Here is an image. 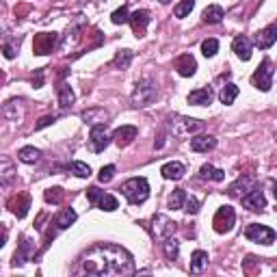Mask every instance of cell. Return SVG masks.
<instances>
[{"instance_id": "obj_36", "label": "cell", "mask_w": 277, "mask_h": 277, "mask_svg": "<svg viewBox=\"0 0 277 277\" xmlns=\"http://www.w3.org/2000/svg\"><path fill=\"white\" fill-rule=\"evenodd\" d=\"M184 199H187V193H184V189H175L171 195H169V208L171 210H180V208L184 206Z\"/></svg>"}, {"instance_id": "obj_40", "label": "cell", "mask_w": 277, "mask_h": 277, "mask_svg": "<svg viewBox=\"0 0 277 277\" xmlns=\"http://www.w3.org/2000/svg\"><path fill=\"white\" fill-rule=\"evenodd\" d=\"M69 171L74 175H78V178H89L91 175V167L87 163H80V160H76V163L69 165Z\"/></svg>"}, {"instance_id": "obj_37", "label": "cell", "mask_w": 277, "mask_h": 277, "mask_svg": "<svg viewBox=\"0 0 277 277\" xmlns=\"http://www.w3.org/2000/svg\"><path fill=\"white\" fill-rule=\"evenodd\" d=\"M96 208H100V210H104V212H113V210H117V208H119V202H117V199H115L113 195H106V193H104Z\"/></svg>"}, {"instance_id": "obj_8", "label": "cell", "mask_w": 277, "mask_h": 277, "mask_svg": "<svg viewBox=\"0 0 277 277\" xmlns=\"http://www.w3.org/2000/svg\"><path fill=\"white\" fill-rule=\"evenodd\" d=\"M245 236H247L251 243H258V245H273L275 243V229H271L268 225H260V223L247 225Z\"/></svg>"}, {"instance_id": "obj_30", "label": "cell", "mask_w": 277, "mask_h": 277, "mask_svg": "<svg viewBox=\"0 0 277 277\" xmlns=\"http://www.w3.org/2000/svg\"><path fill=\"white\" fill-rule=\"evenodd\" d=\"M39 158H41V152L33 148V145H26V148H22L18 152V160H22V163H26V165H35Z\"/></svg>"}, {"instance_id": "obj_21", "label": "cell", "mask_w": 277, "mask_h": 277, "mask_svg": "<svg viewBox=\"0 0 277 277\" xmlns=\"http://www.w3.org/2000/svg\"><path fill=\"white\" fill-rule=\"evenodd\" d=\"M212 98H214L212 89L210 87H202V89L191 91L187 100H189V104H193V106H208L212 102Z\"/></svg>"}, {"instance_id": "obj_20", "label": "cell", "mask_w": 277, "mask_h": 277, "mask_svg": "<svg viewBox=\"0 0 277 277\" xmlns=\"http://www.w3.org/2000/svg\"><path fill=\"white\" fill-rule=\"evenodd\" d=\"M232 50L236 52V57H238V59L249 61V59H251L253 43H251V39H247V37H245V35H238L236 39L232 41Z\"/></svg>"}, {"instance_id": "obj_25", "label": "cell", "mask_w": 277, "mask_h": 277, "mask_svg": "<svg viewBox=\"0 0 277 277\" xmlns=\"http://www.w3.org/2000/svg\"><path fill=\"white\" fill-rule=\"evenodd\" d=\"M225 18V13H223V9L219 5H210V7H206L204 13H202V20H204V24H219V22Z\"/></svg>"}, {"instance_id": "obj_28", "label": "cell", "mask_w": 277, "mask_h": 277, "mask_svg": "<svg viewBox=\"0 0 277 277\" xmlns=\"http://www.w3.org/2000/svg\"><path fill=\"white\" fill-rule=\"evenodd\" d=\"M199 178L202 180H212V182H223L225 180V171H221V169L212 167L210 163L204 165L202 169H199Z\"/></svg>"}, {"instance_id": "obj_15", "label": "cell", "mask_w": 277, "mask_h": 277, "mask_svg": "<svg viewBox=\"0 0 277 277\" xmlns=\"http://www.w3.org/2000/svg\"><path fill=\"white\" fill-rule=\"evenodd\" d=\"M241 202L245 208H249V210L253 212H260V210H264L266 208V199H264V193L260 189H251L247 191L243 197H241Z\"/></svg>"}, {"instance_id": "obj_17", "label": "cell", "mask_w": 277, "mask_h": 277, "mask_svg": "<svg viewBox=\"0 0 277 277\" xmlns=\"http://www.w3.org/2000/svg\"><path fill=\"white\" fill-rule=\"evenodd\" d=\"M173 67L178 69V74L184 76V78H191L195 72H197V61L193 55H180L178 59H175Z\"/></svg>"}, {"instance_id": "obj_48", "label": "cell", "mask_w": 277, "mask_h": 277, "mask_svg": "<svg viewBox=\"0 0 277 277\" xmlns=\"http://www.w3.org/2000/svg\"><path fill=\"white\" fill-rule=\"evenodd\" d=\"M5 243H7V227L0 223V247H5Z\"/></svg>"}, {"instance_id": "obj_34", "label": "cell", "mask_w": 277, "mask_h": 277, "mask_svg": "<svg viewBox=\"0 0 277 277\" xmlns=\"http://www.w3.org/2000/svg\"><path fill=\"white\" fill-rule=\"evenodd\" d=\"M236 98H238V87H236V84H232V82L225 84V87L221 89V94H219L221 104H225V106H227V104H232Z\"/></svg>"}, {"instance_id": "obj_27", "label": "cell", "mask_w": 277, "mask_h": 277, "mask_svg": "<svg viewBox=\"0 0 277 277\" xmlns=\"http://www.w3.org/2000/svg\"><path fill=\"white\" fill-rule=\"evenodd\" d=\"M111 117V115L109 113H106L104 109H91V111H84L82 113V119L84 121H87V124H109V121H106V119H109Z\"/></svg>"}, {"instance_id": "obj_1", "label": "cell", "mask_w": 277, "mask_h": 277, "mask_svg": "<svg viewBox=\"0 0 277 277\" xmlns=\"http://www.w3.org/2000/svg\"><path fill=\"white\" fill-rule=\"evenodd\" d=\"M74 273L76 275H98V277L132 275L134 260L124 247H119V245L102 243V245L91 247L84 253Z\"/></svg>"}, {"instance_id": "obj_46", "label": "cell", "mask_w": 277, "mask_h": 277, "mask_svg": "<svg viewBox=\"0 0 277 277\" xmlns=\"http://www.w3.org/2000/svg\"><path fill=\"white\" fill-rule=\"evenodd\" d=\"M30 82H33V87H35V89L43 87V69H35L33 76H30Z\"/></svg>"}, {"instance_id": "obj_11", "label": "cell", "mask_w": 277, "mask_h": 277, "mask_svg": "<svg viewBox=\"0 0 277 277\" xmlns=\"http://www.w3.org/2000/svg\"><path fill=\"white\" fill-rule=\"evenodd\" d=\"M253 182H256V178H253V173H243V175H238L236 182L229 184V189H227V195L229 197H236V199H241L247 191L253 189Z\"/></svg>"}, {"instance_id": "obj_41", "label": "cell", "mask_w": 277, "mask_h": 277, "mask_svg": "<svg viewBox=\"0 0 277 277\" xmlns=\"http://www.w3.org/2000/svg\"><path fill=\"white\" fill-rule=\"evenodd\" d=\"M18 48H20V39H13V41H5L3 43V55L5 59H15V55H18Z\"/></svg>"}, {"instance_id": "obj_23", "label": "cell", "mask_w": 277, "mask_h": 277, "mask_svg": "<svg viewBox=\"0 0 277 277\" xmlns=\"http://www.w3.org/2000/svg\"><path fill=\"white\" fill-rule=\"evenodd\" d=\"M128 22H130V26H132V30L136 35H143L145 28L150 24V13L148 11H134V13H130Z\"/></svg>"}, {"instance_id": "obj_2", "label": "cell", "mask_w": 277, "mask_h": 277, "mask_svg": "<svg viewBox=\"0 0 277 277\" xmlns=\"http://www.w3.org/2000/svg\"><path fill=\"white\" fill-rule=\"evenodd\" d=\"M119 191L132 206H138L150 197V182L145 178H130L128 182L121 184Z\"/></svg>"}, {"instance_id": "obj_31", "label": "cell", "mask_w": 277, "mask_h": 277, "mask_svg": "<svg viewBox=\"0 0 277 277\" xmlns=\"http://www.w3.org/2000/svg\"><path fill=\"white\" fill-rule=\"evenodd\" d=\"M206 266H208V253L202 249L193 251V256H191V273H202Z\"/></svg>"}, {"instance_id": "obj_29", "label": "cell", "mask_w": 277, "mask_h": 277, "mask_svg": "<svg viewBox=\"0 0 277 277\" xmlns=\"http://www.w3.org/2000/svg\"><path fill=\"white\" fill-rule=\"evenodd\" d=\"M76 217H78V214H76V212L72 210V208H63V210H61V212L57 214V219H55L57 229H67V227L76 221Z\"/></svg>"}, {"instance_id": "obj_7", "label": "cell", "mask_w": 277, "mask_h": 277, "mask_svg": "<svg viewBox=\"0 0 277 277\" xmlns=\"http://www.w3.org/2000/svg\"><path fill=\"white\" fill-rule=\"evenodd\" d=\"M234 223H236L234 208L232 206H221L217 210V214H214V219H212V227L217 234H227V232H232Z\"/></svg>"}, {"instance_id": "obj_10", "label": "cell", "mask_w": 277, "mask_h": 277, "mask_svg": "<svg viewBox=\"0 0 277 277\" xmlns=\"http://www.w3.org/2000/svg\"><path fill=\"white\" fill-rule=\"evenodd\" d=\"M109 143H111V136H109V132H106V124H96L94 128H91L89 145L96 154L104 152L106 148H109Z\"/></svg>"}, {"instance_id": "obj_6", "label": "cell", "mask_w": 277, "mask_h": 277, "mask_svg": "<svg viewBox=\"0 0 277 277\" xmlns=\"http://www.w3.org/2000/svg\"><path fill=\"white\" fill-rule=\"evenodd\" d=\"M273 74H275L273 63H271L268 59H264L262 65H260L256 72H253L251 84H253L256 89H260V91H271V87H273Z\"/></svg>"}, {"instance_id": "obj_47", "label": "cell", "mask_w": 277, "mask_h": 277, "mask_svg": "<svg viewBox=\"0 0 277 277\" xmlns=\"http://www.w3.org/2000/svg\"><path fill=\"white\" fill-rule=\"evenodd\" d=\"M55 121H57V115H45V117H41V119L35 124V130H41V128H45V126L55 124Z\"/></svg>"}, {"instance_id": "obj_4", "label": "cell", "mask_w": 277, "mask_h": 277, "mask_svg": "<svg viewBox=\"0 0 277 277\" xmlns=\"http://www.w3.org/2000/svg\"><path fill=\"white\" fill-rule=\"evenodd\" d=\"M132 106L134 109H145L156 100V84L152 80H138L132 91Z\"/></svg>"}, {"instance_id": "obj_50", "label": "cell", "mask_w": 277, "mask_h": 277, "mask_svg": "<svg viewBox=\"0 0 277 277\" xmlns=\"http://www.w3.org/2000/svg\"><path fill=\"white\" fill-rule=\"evenodd\" d=\"M160 3H163V5H167V3H171V0H160Z\"/></svg>"}, {"instance_id": "obj_43", "label": "cell", "mask_w": 277, "mask_h": 277, "mask_svg": "<svg viewBox=\"0 0 277 277\" xmlns=\"http://www.w3.org/2000/svg\"><path fill=\"white\" fill-rule=\"evenodd\" d=\"M128 18H130V13H128V9H126V7H121V9L113 11V15H111L113 24H126V22H128Z\"/></svg>"}, {"instance_id": "obj_16", "label": "cell", "mask_w": 277, "mask_h": 277, "mask_svg": "<svg viewBox=\"0 0 277 277\" xmlns=\"http://www.w3.org/2000/svg\"><path fill=\"white\" fill-rule=\"evenodd\" d=\"M33 256H35V245H33V241L30 238H22V243H20V247H18V251L13 253V266H22V264H26L28 260H33Z\"/></svg>"}, {"instance_id": "obj_9", "label": "cell", "mask_w": 277, "mask_h": 277, "mask_svg": "<svg viewBox=\"0 0 277 277\" xmlns=\"http://www.w3.org/2000/svg\"><path fill=\"white\" fill-rule=\"evenodd\" d=\"M57 43H59L57 33H37L33 39V52L37 57H45L57 48Z\"/></svg>"}, {"instance_id": "obj_26", "label": "cell", "mask_w": 277, "mask_h": 277, "mask_svg": "<svg viewBox=\"0 0 277 277\" xmlns=\"http://www.w3.org/2000/svg\"><path fill=\"white\" fill-rule=\"evenodd\" d=\"M57 91H59V104H61V109H72V104H74V100H76L72 87H69L67 82H61Z\"/></svg>"}, {"instance_id": "obj_33", "label": "cell", "mask_w": 277, "mask_h": 277, "mask_svg": "<svg viewBox=\"0 0 277 277\" xmlns=\"http://www.w3.org/2000/svg\"><path fill=\"white\" fill-rule=\"evenodd\" d=\"M163 251H165V258L167 260H175L178 258V251H180V243L175 241V238H165L163 241Z\"/></svg>"}, {"instance_id": "obj_32", "label": "cell", "mask_w": 277, "mask_h": 277, "mask_svg": "<svg viewBox=\"0 0 277 277\" xmlns=\"http://www.w3.org/2000/svg\"><path fill=\"white\" fill-rule=\"evenodd\" d=\"M132 50H119L117 55H115V59H113V65L117 67V69H128L130 67V63H132Z\"/></svg>"}, {"instance_id": "obj_44", "label": "cell", "mask_w": 277, "mask_h": 277, "mask_svg": "<svg viewBox=\"0 0 277 277\" xmlns=\"http://www.w3.org/2000/svg\"><path fill=\"white\" fill-rule=\"evenodd\" d=\"M102 195H104V191H100V189H96V187H91V189H87V199H89V204L91 206H98V202L102 199Z\"/></svg>"}, {"instance_id": "obj_3", "label": "cell", "mask_w": 277, "mask_h": 277, "mask_svg": "<svg viewBox=\"0 0 277 277\" xmlns=\"http://www.w3.org/2000/svg\"><path fill=\"white\" fill-rule=\"evenodd\" d=\"M167 128H169V132H171L173 136H191V134L199 132V130L204 128V124L199 119H193V117L173 115V117H169Z\"/></svg>"}, {"instance_id": "obj_39", "label": "cell", "mask_w": 277, "mask_h": 277, "mask_svg": "<svg viewBox=\"0 0 277 277\" xmlns=\"http://www.w3.org/2000/svg\"><path fill=\"white\" fill-rule=\"evenodd\" d=\"M219 52V41L217 39H204L202 41V55L206 57V59H210V57H214Z\"/></svg>"}, {"instance_id": "obj_13", "label": "cell", "mask_w": 277, "mask_h": 277, "mask_svg": "<svg viewBox=\"0 0 277 277\" xmlns=\"http://www.w3.org/2000/svg\"><path fill=\"white\" fill-rule=\"evenodd\" d=\"M7 208L15 214L18 219H24L28 214V208H30V195L28 193H18L13 195L9 202H7Z\"/></svg>"}, {"instance_id": "obj_14", "label": "cell", "mask_w": 277, "mask_h": 277, "mask_svg": "<svg viewBox=\"0 0 277 277\" xmlns=\"http://www.w3.org/2000/svg\"><path fill=\"white\" fill-rule=\"evenodd\" d=\"M18 178V171H15V165L9 156H0V189L11 187Z\"/></svg>"}, {"instance_id": "obj_38", "label": "cell", "mask_w": 277, "mask_h": 277, "mask_svg": "<svg viewBox=\"0 0 277 277\" xmlns=\"http://www.w3.org/2000/svg\"><path fill=\"white\" fill-rule=\"evenodd\" d=\"M193 7H195V0H180L173 9V15L175 18H187V15L193 11Z\"/></svg>"}, {"instance_id": "obj_18", "label": "cell", "mask_w": 277, "mask_h": 277, "mask_svg": "<svg viewBox=\"0 0 277 277\" xmlns=\"http://www.w3.org/2000/svg\"><path fill=\"white\" fill-rule=\"evenodd\" d=\"M136 134H138V130H136V126H121V128H117L113 132V141L119 145V148H128L130 143L136 138Z\"/></svg>"}, {"instance_id": "obj_5", "label": "cell", "mask_w": 277, "mask_h": 277, "mask_svg": "<svg viewBox=\"0 0 277 277\" xmlns=\"http://www.w3.org/2000/svg\"><path fill=\"white\" fill-rule=\"evenodd\" d=\"M175 227H178V223L171 221L169 217H165V214H154L150 225H148V229L152 232V236L156 238V241H165V238L173 236Z\"/></svg>"}, {"instance_id": "obj_19", "label": "cell", "mask_w": 277, "mask_h": 277, "mask_svg": "<svg viewBox=\"0 0 277 277\" xmlns=\"http://www.w3.org/2000/svg\"><path fill=\"white\" fill-rule=\"evenodd\" d=\"M275 39H277V24H268L256 35V45L260 50H268L275 43Z\"/></svg>"}, {"instance_id": "obj_49", "label": "cell", "mask_w": 277, "mask_h": 277, "mask_svg": "<svg viewBox=\"0 0 277 277\" xmlns=\"http://www.w3.org/2000/svg\"><path fill=\"white\" fill-rule=\"evenodd\" d=\"M3 80H5V74H3V72H0V82H3Z\"/></svg>"}, {"instance_id": "obj_22", "label": "cell", "mask_w": 277, "mask_h": 277, "mask_svg": "<svg viewBox=\"0 0 277 277\" xmlns=\"http://www.w3.org/2000/svg\"><path fill=\"white\" fill-rule=\"evenodd\" d=\"M217 148V138L210 134H199L191 138V150L193 152H210Z\"/></svg>"}, {"instance_id": "obj_42", "label": "cell", "mask_w": 277, "mask_h": 277, "mask_svg": "<svg viewBox=\"0 0 277 277\" xmlns=\"http://www.w3.org/2000/svg\"><path fill=\"white\" fill-rule=\"evenodd\" d=\"M113 175H115V165H106V167L100 169L98 180L102 182V184H106V182H111V180H113Z\"/></svg>"}, {"instance_id": "obj_24", "label": "cell", "mask_w": 277, "mask_h": 277, "mask_svg": "<svg viewBox=\"0 0 277 277\" xmlns=\"http://www.w3.org/2000/svg\"><path fill=\"white\" fill-rule=\"evenodd\" d=\"M160 173H163L165 180H180V178H184V173H187V167L182 163H178V160H173V163L163 165Z\"/></svg>"}, {"instance_id": "obj_12", "label": "cell", "mask_w": 277, "mask_h": 277, "mask_svg": "<svg viewBox=\"0 0 277 277\" xmlns=\"http://www.w3.org/2000/svg\"><path fill=\"white\" fill-rule=\"evenodd\" d=\"M3 115L9 121H20L24 119V115H26V104H24V100L22 98H13V100H9L5 106H3Z\"/></svg>"}, {"instance_id": "obj_45", "label": "cell", "mask_w": 277, "mask_h": 277, "mask_svg": "<svg viewBox=\"0 0 277 277\" xmlns=\"http://www.w3.org/2000/svg\"><path fill=\"white\" fill-rule=\"evenodd\" d=\"M184 210H187V214H197L199 212V202H197V199L195 197H187V199H184Z\"/></svg>"}, {"instance_id": "obj_35", "label": "cell", "mask_w": 277, "mask_h": 277, "mask_svg": "<svg viewBox=\"0 0 277 277\" xmlns=\"http://www.w3.org/2000/svg\"><path fill=\"white\" fill-rule=\"evenodd\" d=\"M63 197H65V191L61 189V187H52V189H48L43 193V199L48 204H55V206H59L61 202H63Z\"/></svg>"}]
</instances>
